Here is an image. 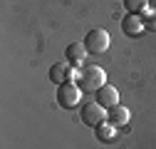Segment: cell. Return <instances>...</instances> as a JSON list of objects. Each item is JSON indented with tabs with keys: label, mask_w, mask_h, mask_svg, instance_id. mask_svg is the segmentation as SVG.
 I'll list each match as a JSON object with an SVG mask.
<instances>
[{
	"label": "cell",
	"mask_w": 156,
	"mask_h": 149,
	"mask_svg": "<svg viewBox=\"0 0 156 149\" xmlns=\"http://www.w3.org/2000/svg\"><path fill=\"white\" fill-rule=\"evenodd\" d=\"M65 55H67V62H72V65H80L84 57H87V47H84V42H72V45H67V50H65Z\"/></svg>",
	"instance_id": "9c48e42d"
},
{
	"label": "cell",
	"mask_w": 156,
	"mask_h": 149,
	"mask_svg": "<svg viewBox=\"0 0 156 149\" xmlns=\"http://www.w3.org/2000/svg\"><path fill=\"white\" fill-rule=\"evenodd\" d=\"M94 95H97L94 102H99L104 109H109V107H114V104H119V92H116L114 85H102L99 89L94 92Z\"/></svg>",
	"instance_id": "8992f818"
},
{
	"label": "cell",
	"mask_w": 156,
	"mask_h": 149,
	"mask_svg": "<svg viewBox=\"0 0 156 149\" xmlns=\"http://www.w3.org/2000/svg\"><path fill=\"white\" fill-rule=\"evenodd\" d=\"M107 122L114 124V127L126 124V122H129V109H126L124 104H114V107H109V109H107Z\"/></svg>",
	"instance_id": "ba28073f"
},
{
	"label": "cell",
	"mask_w": 156,
	"mask_h": 149,
	"mask_svg": "<svg viewBox=\"0 0 156 149\" xmlns=\"http://www.w3.org/2000/svg\"><path fill=\"white\" fill-rule=\"evenodd\" d=\"M94 132H97V137L102 142H114L116 139V127L109 124V122H102L99 127H94Z\"/></svg>",
	"instance_id": "30bf717a"
},
{
	"label": "cell",
	"mask_w": 156,
	"mask_h": 149,
	"mask_svg": "<svg viewBox=\"0 0 156 149\" xmlns=\"http://www.w3.org/2000/svg\"><path fill=\"white\" fill-rule=\"evenodd\" d=\"M80 77V70H72L67 62H55L50 67V80L55 85H65V82H77Z\"/></svg>",
	"instance_id": "5b68a950"
},
{
	"label": "cell",
	"mask_w": 156,
	"mask_h": 149,
	"mask_svg": "<svg viewBox=\"0 0 156 149\" xmlns=\"http://www.w3.org/2000/svg\"><path fill=\"white\" fill-rule=\"evenodd\" d=\"M104 80H107V74H104V70H102V67H97V65H87V67H82V70H80L77 85H80V89H82V92H97L102 85H107Z\"/></svg>",
	"instance_id": "6da1fadb"
},
{
	"label": "cell",
	"mask_w": 156,
	"mask_h": 149,
	"mask_svg": "<svg viewBox=\"0 0 156 149\" xmlns=\"http://www.w3.org/2000/svg\"><path fill=\"white\" fill-rule=\"evenodd\" d=\"M80 100H82V89L77 82H65L57 87V104L62 109H74L80 104Z\"/></svg>",
	"instance_id": "7a4b0ae2"
},
{
	"label": "cell",
	"mask_w": 156,
	"mask_h": 149,
	"mask_svg": "<svg viewBox=\"0 0 156 149\" xmlns=\"http://www.w3.org/2000/svg\"><path fill=\"white\" fill-rule=\"evenodd\" d=\"M146 3H149V0H124L126 10H129V13H134V15L144 13V10H146Z\"/></svg>",
	"instance_id": "8fae6325"
},
{
	"label": "cell",
	"mask_w": 156,
	"mask_h": 149,
	"mask_svg": "<svg viewBox=\"0 0 156 149\" xmlns=\"http://www.w3.org/2000/svg\"><path fill=\"white\" fill-rule=\"evenodd\" d=\"M80 117H82V122L87 127H99L102 122H107V109L99 102H87L82 107V114Z\"/></svg>",
	"instance_id": "277c9868"
},
{
	"label": "cell",
	"mask_w": 156,
	"mask_h": 149,
	"mask_svg": "<svg viewBox=\"0 0 156 149\" xmlns=\"http://www.w3.org/2000/svg\"><path fill=\"white\" fill-rule=\"evenodd\" d=\"M141 30H144V20H141V15L129 13V15L122 17V32H124V35L134 37V35H139Z\"/></svg>",
	"instance_id": "52a82bcc"
},
{
	"label": "cell",
	"mask_w": 156,
	"mask_h": 149,
	"mask_svg": "<svg viewBox=\"0 0 156 149\" xmlns=\"http://www.w3.org/2000/svg\"><path fill=\"white\" fill-rule=\"evenodd\" d=\"M84 47H87L89 55H102V52H107V50H109V32L102 30V27L89 30L87 37H84Z\"/></svg>",
	"instance_id": "3957f363"
},
{
	"label": "cell",
	"mask_w": 156,
	"mask_h": 149,
	"mask_svg": "<svg viewBox=\"0 0 156 149\" xmlns=\"http://www.w3.org/2000/svg\"><path fill=\"white\" fill-rule=\"evenodd\" d=\"M144 27H146V30H151V32H156V8H154V10H149V13L144 15Z\"/></svg>",
	"instance_id": "7c38bea8"
}]
</instances>
